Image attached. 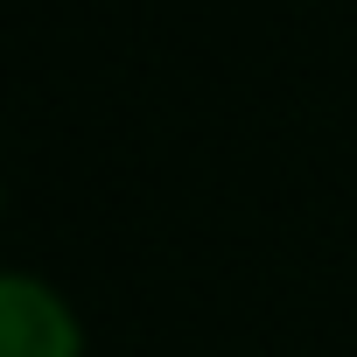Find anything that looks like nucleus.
Returning a JSON list of instances; mask_svg holds the SVG:
<instances>
[{
	"instance_id": "nucleus-1",
	"label": "nucleus",
	"mask_w": 357,
	"mask_h": 357,
	"mask_svg": "<svg viewBox=\"0 0 357 357\" xmlns=\"http://www.w3.org/2000/svg\"><path fill=\"white\" fill-rule=\"evenodd\" d=\"M0 357H84L77 308L36 273H0Z\"/></svg>"
}]
</instances>
